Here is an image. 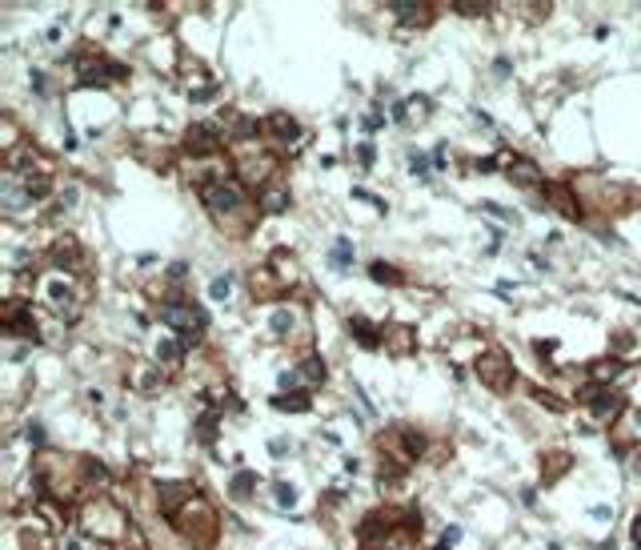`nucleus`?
Segmentation results:
<instances>
[{"instance_id": "21", "label": "nucleus", "mask_w": 641, "mask_h": 550, "mask_svg": "<svg viewBox=\"0 0 641 550\" xmlns=\"http://www.w3.org/2000/svg\"><path fill=\"white\" fill-rule=\"evenodd\" d=\"M429 112H433V101H429V97H409V101L393 105V117H397V121H405V125H421Z\"/></svg>"}, {"instance_id": "20", "label": "nucleus", "mask_w": 641, "mask_h": 550, "mask_svg": "<svg viewBox=\"0 0 641 550\" xmlns=\"http://www.w3.org/2000/svg\"><path fill=\"white\" fill-rule=\"evenodd\" d=\"M569 470H573V454H565V450H553V454H545V462H542V482H545V486L561 482Z\"/></svg>"}, {"instance_id": "39", "label": "nucleus", "mask_w": 641, "mask_h": 550, "mask_svg": "<svg viewBox=\"0 0 641 550\" xmlns=\"http://www.w3.org/2000/svg\"><path fill=\"white\" fill-rule=\"evenodd\" d=\"M481 209H485V213H493V217H501V221H517L509 209H501V205H493V201H481Z\"/></svg>"}, {"instance_id": "4", "label": "nucleus", "mask_w": 641, "mask_h": 550, "mask_svg": "<svg viewBox=\"0 0 641 550\" xmlns=\"http://www.w3.org/2000/svg\"><path fill=\"white\" fill-rule=\"evenodd\" d=\"M473 374L481 378V386H489L493 393H509L513 382H517V370H513V358H509L505 349H485V354H477L473 361Z\"/></svg>"}, {"instance_id": "19", "label": "nucleus", "mask_w": 641, "mask_h": 550, "mask_svg": "<svg viewBox=\"0 0 641 550\" xmlns=\"http://www.w3.org/2000/svg\"><path fill=\"white\" fill-rule=\"evenodd\" d=\"M249 285H253V297H281V290H285V277H281L273 265H261V270L249 277Z\"/></svg>"}, {"instance_id": "42", "label": "nucleus", "mask_w": 641, "mask_h": 550, "mask_svg": "<svg viewBox=\"0 0 641 550\" xmlns=\"http://www.w3.org/2000/svg\"><path fill=\"white\" fill-rule=\"evenodd\" d=\"M28 442H33V446H41V442H45V430H41V422H33V426H28Z\"/></svg>"}, {"instance_id": "32", "label": "nucleus", "mask_w": 641, "mask_h": 550, "mask_svg": "<svg viewBox=\"0 0 641 550\" xmlns=\"http://www.w3.org/2000/svg\"><path fill=\"white\" fill-rule=\"evenodd\" d=\"M449 9L461 12V16H485L493 4H489V0H449Z\"/></svg>"}, {"instance_id": "24", "label": "nucleus", "mask_w": 641, "mask_h": 550, "mask_svg": "<svg viewBox=\"0 0 641 550\" xmlns=\"http://www.w3.org/2000/svg\"><path fill=\"white\" fill-rule=\"evenodd\" d=\"M289 205H293V193H289L285 185H269V189L261 193V213H285Z\"/></svg>"}, {"instance_id": "14", "label": "nucleus", "mask_w": 641, "mask_h": 550, "mask_svg": "<svg viewBox=\"0 0 641 550\" xmlns=\"http://www.w3.org/2000/svg\"><path fill=\"white\" fill-rule=\"evenodd\" d=\"M325 382V361L320 358H301L297 370H285L281 374V390H297V386H305V390H313V386Z\"/></svg>"}, {"instance_id": "12", "label": "nucleus", "mask_w": 641, "mask_h": 550, "mask_svg": "<svg viewBox=\"0 0 641 550\" xmlns=\"http://www.w3.org/2000/svg\"><path fill=\"white\" fill-rule=\"evenodd\" d=\"M193 498H197V486L193 482H161L156 486V506H161L165 518H177Z\"/></svg>"}, {"instance_id": "27", "label": "nucleus", "mask_w": 641, "mask_h": 550, "mask_svg": "<svg viewBox=\"0 0 641 550\" xmlns=\"http://www.w3.org/2000/svg\"><path fill=\"white\" fill-rule=\"evenodd\" d=\"M185 342L181 337H165L161 346H156V366H181V358H185Z\"/></svg>"}, {"instance_id": "43", "label": "nucleus", "mask_w": 641, "mask_h": 550, "mask_svg": "<svg viewBox=\"0 0 641 550\" xmlns=\"http://www.w3.org/2000/svg\"><path fill=\"white\" fill-rule=\"evenodd\" d=\"M269 450H273L276 458H281V454H289V438H273V442H269Z\"/></svg>"}, {"instance_id": "45", "label": "nucleus", "mask_w": 641, "mask_h": 550, "mask_svg": "<svg viewBox=\"0 0 641 550\" xmlns=\"http://www.w3.org/2000/svg\"><path fill=\"white\" fill-rule=\"evenodd\" d=\"M461 539V527H445V534H441V542H449V546H453V542Z\"/></svg>"}, {"instance_id": "15", "label": "nucleus", "mask_w": 641, "mask_h": 550, "mask_svg": "<svg viewBox=\"0 0 641 550\" xmlns=\"http://www.w3.org/2000/svg\"><path fill=\"white\" fill-rule=\"evenodd\" d=\"M385 9L393 12L397 24H405V28H425V24L433 21V4H425V0H389Z\"/></svg>"}, {"instance_id": "16", "label": "nucleus", "mask_w": 641, "mask_h": 550, "mask_svg": "<svg viewBox=\"0 0 641 550\" xmlns=\"http://www.w3.org/2000/svg\"><path fill=\"white\" fill-rule=\"evenodd\" d=\"M545 201H549V209H557L561 217L581 221V201H577L573 185H557V181H549V185H545Z\"/></svg>"}, {"instance_id": "5", "label": "nucleus", "mask_w": 641, "mask_h": 550, "mask_svg": "<svg viewBox=\"0 0 641 550\" xmlns=\"http://www.w3.org/2000/svg\"><path fill=\"white\" fill-rule=\"evenodd\" d=\"M124 530H129L124 527V514L109 498H97V502L85 506V534H89V539L117 542V539H124Z\"/></svg>"}, {"instance_id": "47", "label": "nucleus", "mask_w": 641, "mask_h": 550, "mask_svg": "<svg viewBox=\"0 0 641 550\" xmlns=\"http://www.w3.org/2000/svg\"><path fill=\"white\" fill-rule=\"evenodd\" d=\"M477 169H481V173H493V169H497V157H485V161H477Z\"/></svg>"}, {"instance_id": "33", "label": "nucleus", "mask_w": 641, "mask_h": 550, "mask_svg": "<svg viewBox=\"0 0 641 550\" xmlns=\"http://www.w3.org/2000/svg\"><path fill=\"white\" fill-rule=\"evenodd\" d=\"M273 410H289V414H305V410H309V398H293V393H276L273 398Z\"/></svg>"}, {"instance_id": "44", "label": "nucleus", "mask_w": 641, "mask_h": 550, "mask_svg": "<svg viewBox=\"0 0 641 550\" xmlns=\"http://www.w3.org/2000/svg\"><path fill=\"white\" fill-rule=\"evenodd\" d=\"M630 539H633V550H641V514L633 518V530H630Z\"/></svg>"}, {"instance_id": "18", "label": "nucleus", "mask_w": 641, "mask_h": 550, "mask_svg": "<svg viewBox=\"0 0 641 550\" xmlns=\"http://www.w3.org/2000/svg\"><path fill=\"white\" fill-rule=\"evenodd\" d=\"M381 346H385V354H393V358H409L413 349H417V329L381 326Z\"/></svg>"}, {"instance_id": "31", "label": "nucleus", "mask_w": 641, "mask_h": 550, "mask_svg": "<svg viewBox=\"0 0 641 550\" xmlns=\"http://www.w3.org/2000/svg\"><path fill=\"white\" fill-rule=\"evenodd\" d=\"M329 261H333V270H349V265H353V241H349V237H341V241L333 245Z\"/></svg>"}, {"instance_id": "7", "label": "nucleus", "mask_w": 641, "mask_h": 550, "mask_svg": "<svg viewBox=\"0 0 641 550\" xmlns=\"http://www.w3.org/2000/svg\"><path fill=\"white\" fill-rule=\"evenodd\" d=\"M244 149H249V157L237 161V169H241V181L249 185V189H261V193H265L269 185H273L276 157H273V153H257V145H244Z\"/></svg>"}, {"instance_id": "11", "label": "nucleus", "mask_w": 641, "mask_h": 550, "mask_svg": "<svg viewBox=\"0 0 641 550\" xmlns=\"http://www.w3.org/2000/svg\"><path fill=\"white\" fill-rule=\"evenodd\" d=\"M77 73H80V85H109V80H124L129 68L117 65V60H104V56H80L77 60Z\"/></svg>"}, {"instance_id": "26", "label": "nucleus", "mask_w": 641, "mask_h": 550, "mask_svg": "<svg viewBox=\"0 0 641 550\" xmlns=\"http://www.w3.org/2000/svg\"><path fill=\"white\" fill-rule=\"evenodd\" d=\"M349 334L365 349H381V326H369L365 317H349Z\"/></svg>"}, {"instance_id": "41", "label": "nucleus", "mask_w": 641, "mask_h": 550, "mask_svg": "<svg viewBox=\"0 0 641 550\" xmlns=\"http://www.w3.org/2000/svg\"><path fill=\"white\" fill-rule=\"evenodd\" d=\"M625 426H630V438H641V406L630 414V422H625Z\"/></svg>"}, {"instance_id": "3", "label": "nucleus", "mask_w": 641, "mask_h": 550, "mask_svg": "<svg viewBox=\"0 0 641 550\" xmlns=\"http://www.w3.org/2000/svg\"><path fill=\"white\" fill-rule=\"evenodd\" d=\"M156 317H161L168 329H177V337L185 342V346H197L200 334H205V326H209L205 310L193 305V297H185V293H168L165 302L156 305Z\"/></svg>"}, {"instance_id": "6", "label": "nucleus", "mask_w": 641, "mask_h": 550, "mask_svg": "<svg viewBox=\"0 0 641 550\" xmlns=\"http://www.w3.org/2000/svg\"><path fill=\"white\" fill-rule=\"evenodd\" d=\"M45 302H48V310H53L56 317H65V322H77L80 317V293H77V285L72 281H65V277H48L45 281Z\"/></svg>"}, {"instance_id": "8", "label": "nucleus", "mask_w": 641, "mask_h": 550, "mask_svg": "<svg viewBox=\"0 0 641 550\" xmlns=\"http://www.w3.org/2000/svg\"><path fill=\"white\" fill-rule=\"evenodd\" d=\"M581 402L593 410L597 422H618L621 410H625V393L613 390V386H605V390H601V386H586V390H581Z\"/></svg>"}, {"instance_id": "13", "label": "nucleus", "mask_w": 641, "mask_h": 550, "mask_svg": "<svg viewBox=\"0 0 641 550\" xmlns=\"http://www.w3.org/2000/svg\"><path fill=\"white\" fill-rule=\"evenodd\" d=\"M33 201H36V197L28 193V185H24L16 173H9V169H4V177H0V205H4V213L16 217V213H24Z\"/></svg>"}, {"instance_id": "40", "label": "nucleus", "mask_w": 641, "mask_h": 550, "mask_svg": "<svg viewBox=\"0 0 641 550\" xmlns=\"http://www.w3.org/2000/svg\"><path fill=\"white\" fill-rule=\"evenodd\" d=\"M373 157H377V153H373V145H369V141L357 149V161H361V169H373Z\"/></svg>"}, {"instance_id": "17", "label": "nucleus", "mask_w": 641, "mask_h": 550, "mask_svg": "<svg viewBox=\"0 0 641 550\" xmlns=\"http://www.w3.org/2000/svg\"><path fill=\"white\" fill-rule=\"evenodd\" d=\"M505 177L513 181V185H521V189H545L549 181H545V169H537L529 157H513L505 165Z\"/></svg>"}, {"instance_id": "29", "label": "nucleus", "mask_w": 641, "mask_h": 550, "mask_svg": "<svg viewBox=\"0 0 641 550\" xmlns=\"http://www.w3.org/2000/svg\"><path fill=\"white\" fill-rule=\"evenodd\" d=\"M293 326H297V314H293L289 305H281V310H273V317H269V329H273V334L289 337V334H293Z\"/></svg>"}, {"instance_id": "38", "label": "nucleus", "mask_w": 641, "mask_h": 550, "mask_svg": "<svg viewBox=\"0 0 641 550\" xmlns=\"http://www.w3.org/2000/svg\"><path fill=\"white\" fill-rule=\"evenodd\" d=\"M353 201H369L373 209H385V201H381L377 193H369V189H353Z\"/></svg>"}, {"instance_id": "46", "label": "nucleus", "mask_w": 641, "mask_h": 550, "mask_svg": "<svg viewBox=\"0 0 641 550\" xmlns=\"http://www.w3.org/2000/svg\"><path fill=\"white\" fill-rule=\"evenodd\" d=\"M589 514H593V518H613V506H593Z\"/></svg>"}, {"instance_id": "28", "label": "nucleus", "mask_w": 641, "mask_h": 550, "mask_svg": "<svg viewBox=\"0 0 641 550\" xmlns=\"http://www.w3.org/2000/svg\"><path fill=\"white\" fill-rule=\"evenodd\" d=\"M161 382H165V378H161V366H156V361H153V370H149V366H136L133 370V386L141 393H153Z\"/></svg>"}, {"instance_id": "10", "label": "nucleus", "mask_w": 641, "mask_h": 550, "mask_svg": "<svg viewBox=\"0 0 641 550\" xmlns=\"http://www.w3.org/2000/svg\"><path fill=\"white\" fill-rule=\"evenodd\" d=\"M261 137H269V141L281 145V149H297L301 141H305V129H301L285 109H276V112H269L265 121H261Z\"/></svg>"}, {"instance_id": "48", "label": "nucleus", "mask_w": 641, "mask_h": 550, "mask_svg": "<svg viewBox=\"0 0 641 550\" xmlns=\"http://www.w3.org/2000/svg\"><path fill=\"white\" fill-rule=\"evenodd\" d=\"M433 550H449V542H437V546H433Z\"/></svg>"}, {"instance_id": "22", "label": "nucleus", "mask_w": 641, "mask_h": 550, "mask_svg": "<svg viewBox=\"0 0 641 550\" xmlns=\"http://www.w3.org/2000/svg\"><path fill=\"white\" fill-rule=\"evenodd\" d=\"M621 374H625V361L621 358H601V361L589 366V386H601V390H605L609 382H618Z\"/></svg>"}, {"instance_id": "30", "label": "nucleus", "mask_w": 641, "mask_h": 550, "mask_svg": "<svg viewBox=\"0 0 641 550\" xmlns=\"http://www.w3.org/2000/svg\"><path fill=\"white\" fill-rule=\"evenodd\" d=\"M369 277L381 281V285H401V281H405V273H397L389 261H369Z\"/></svg>"}, {"instance_id": "34", "label": "nucleus", "mask_w": 641, "mask_h": 550, "mask_svg": "<svg viewBox=\"0 0 641 550\" xmlns=\"http://www.w3.org/2000/svg\"><path fill=\"white\" fill-rule=\"evenodd\" d=\"M229 293H232V277H229V273H225V277H212V281H209V297H212V302H225Z\"/></svg>"}, {"instance_id": "35", "label": "nucleus", "mask_w": 641, "mask_h": 550, "mask_svg": "<svg viewBox=\"0 0 641 550\" xmlns=\"http://www.w3.org/2000/svg\"><path fill=\"white\" fill-rule=\"evenodd\" d=\"M273 498H276V506H297V486L276 482V486H273Z\"/></svg>"}, {"instance_id": "25", "label": "nucleus", "mask_w": 641, "mask_h": 550, "mask_svg": "<svg viewBox=\"0 0 641 550\" xmlns=\"http://www.w3.org/2000/svg\"><path fill=\"white\" fill-rule=\"evenodd\" d=\"M261 486V474L257 470H237L229 482V495L237 498V502H244V498H253V490Z\"/></svg>"}, {"instance_id": "1", "label": "nucleus", "mask_w": 641, "mask_h": 550, "mask_svg": "<svg viewBox=\"0 0 641 550\" xmlns=\"http://www.w3.org/2000/svg\"><path fill=\"white\" fill-rule=\"evenodd\" d=\"M200 201L209 209V217L221 225L229 237H244L261 221V201H249V193H244L241 181H217L209 189H200Z\"/></svg>"}, {"instance_id": "9", "label": "nucleus", "mask_w": 641, "mask_h": 550, "mask_svg": "<svg viewBox=\"0 0 641 550\" xmlns=\"http://www.w3.org/2000/svg\"><path fill=\"white\" fill-rule=\"evenodd\" d=\"M4 334L41 342V329H36V317H33V302H24V297H9V302H4Z\"/></svg>"}, {"instance_id": "2", "label": "nucleus", "mask_w": 641, "mask_h": 550, "mask_svg": "<svg viewBox=\"0 0 641 550\" xmlns=\"http://www.w3.org/2000/svg\"><path fill=\"white\" fill-rule=\"evenodd\" d=\"M173 530H177L193 550H209L212 542H217V534H221V518H217V510H212L209 498L197 495L177 518H173Z\"/></svg>"}, {"instance_id": "36", "label": "nucleus", "mask_w": 641, "mask_h": 550, "mask_svg": "<svg viewBox=\"0 0 641 550\" xmlns=\"http://www.w3.org/2000/svg\"><path fill=\"white\" fill-rule=\"evenodd\" d=\"M409 169L417 173V177H429V173H433V161L425 157V153H417V149H413V153H409Z\"/></svg>"}, {"instance_id": "37", "label": "nucleus", "mask_w": 641, "mask_h": 550, "mask_svg": "<svg viewBox=\"0 0 641 550\" xmlns=\"http://www.w3.org/2000/svg\"><path fill=\"white\" fill-rule=\"evenodd\" d=\"M197 426H200V430H197V434H200V442H212V438H217V422H212V418H209V414L200 418Z\"/></svg>"}, {"instance_id": "23", "label": "nucleus", "mask_w": 641, "mask_h": 550, "mask_svg": "<svg viewBox=\"0 0 641 550\" xmlns=\"http://www.w3.org/2000/svg\"><path fill=\"white\" fill-rule=\"evenodd\" d=\"M53 265L56 270H77L80 265V245L72 241V237H60L53 245Z\"/></svg>"}]
</instances>
